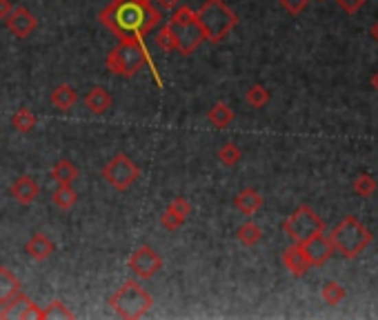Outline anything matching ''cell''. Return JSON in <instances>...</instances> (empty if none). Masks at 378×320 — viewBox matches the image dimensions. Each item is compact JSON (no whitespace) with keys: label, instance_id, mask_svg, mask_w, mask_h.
I'll return each instance as SVG.
<instances>
[{"label":"cell","instance_id":"1","mask_svg":"<svg viewBox=\"0 0 378 320\" xmlns=\"http://www.w3.org/2000/svg\"><path fill=\"white\" fill-rule=\"evenodd\" d=\"M98 21L118 38L143 41L156 30L163 18H160V9L147 0H111L105 9H100Z\"/></svg>","mask_w":378,"mask_h":320},{"label":"cell","instance_id":"2","mask_svg":"<svg viewBox=\"0 0 378 320\" xmlns=\"http://www.w3.org/2000/svg\"><path fill=\"white\" fill-rule=\"evenodd\" d=\"M196 18L205 34V41H210L212 45L223 43L236 30V25H238V16L223 0H205L198 7Z\"/></svg>","mask_w":378,"mask_h":320},{"label":"cell","instance_id":"3","mask_svg":"<svg viewBox=\"0 0 378 320\" xmlns=\"http://www.w3.org/2000/svg\"><path fill=\"white\" fill-rule=\"evenodd\" d=\"M327 236L332 240L334 249L347 260L358 258L374 240V233L358 220V216H345Z\"/></svg>","mask_w":378,"mask_h":320},{"label":"cell","instance_id":"4","mask_svg":"<svg viewBox=\"0 0 378 320\" xmlns=\"http://www.w3.org/2000/svg\"><path fill=\"white\" fill-rule=\"evenodd\" d=\"M149 60L147 47L140 38H120V43L109 52L105 58V67L122 78H131L145 67Z\"/></svg>","mask_w":378,"mask_h":320},{"label":"cell","instance_id":"5","mask_svg":"<svg viewBox=\"0 0 378 320\" xmlns=\"http://www.w3.org/2000/svg\"><path fill=\"white\" fill-rule=\"evenodd\" d=\"M109 307L118 318L138 320L154 307V298H151V294L138 280H127L111 294Z\"/></svg>","mask_w":378,"mask_h":320},{"label":"cell","instance_id":"6","mask_svg":"<svg viewBox=\"0 0 378 320\" xmlns=\"http://www.w3.org/2000/svg\"><path fill=\"white\" fill-rule=\"evenodd\" d=\"M167 25L172 27L176 38V52H181V56H192L205 41V34L201 25H198L196 12L187 5H178Z\"/></svg>","mask_w":378,"mask_h":320},{"label":"cell","instance_id":"7","mask_svg":"<svg viewBox=\"0 0 378 320\" xmlns=\"http://www.w3.org/2000/svg\"><path fill=\"white\" fill-rule=\"evenodd\" d=\"M282 231L291 238V242L302 244L311 236H316V233H323L325 222L309 205H300L298 209L291 212L287 216V220L282 222Z\"/></svg>","mask_w":378,"mask_h":320},{"label":"cell","instance_id":"8","mask_svg":"<svg viewBox=\"0 0 378 320\" xmlns=\"http://www.w3.org/2000/svg\"><path fill=\"white\" fill-rule=\"evenodd\" d=\"M140 178L138 165L127 154H116L102 167V181H107L116 192H127Z\"/></svg>","mask_w":378,"mask_h":320},{"label":"cell","instance_id":"9","mask_svg":"<svg viewBox=\"0 0 378 320\" xmlns=\"http://www.w3.org/2000/svg\"><path fill=\"white\" fill-rule=\"evenodd\" d=\"M127 265L136 274V278L149 280V278H154L160 269H163V258H160L158 253L149 247V244H143V247H138L134 253H131Z\"/></svg>","mask_w":378,"mask_h":320},{"label":"cell","instance_id":"10","mask_svg":"<svg viewBox=\"0 0 378 320\" xmlns=\"http://www.w3.org/2000/svg\"><path fill=\"white\" fill-rule=\"evenodd\" d=\"M41 312L43 309H38V305H34V300L21 291V294H16L12 300H7L3 305L0 318L3 320H41Z\"/></svg>","mask_w":378,"mask_h":320},{"label":"cell","instance_id":"11","mask_svg":"<svg viewBox=\"0 0 378 320\" xmlns=\"http://www.w3.org/2000/svg\"><path fill=\"white\" fill-rule=\"evenodd\" d=\"M302 251H305L311 267H320L334 256L336 249H334L332 240H329V236L323 231V233H316V236H311L309 240L302 242Z\"/></svg>","mask_w":378,"mask_h":320},{"label":"cell","instance_id":"12","mask_svg":"<svg viewBox=\"0 0 378 320\" xmlns=\"http://www.w3.org/2000/svg\"><path fill=\"white\" fill-rule=\"evenodd\" d=\"M5 25H7V30L16 36V38H30V36L34 34V30L38 27V21L27 7L14 5L12 14L5 18Z\"/></svg>","mask_w":378,"mask_h":320},{"label":"cell","instance_id":"13","mask_svg":"<svg viewBox=\"0 0 378 320\" xmlns=\"http://www.w3.org/2000/svg\"><path fill=\"white\" fill-rule=\"evenodd\" d=\"M282 265H285V269L294 278H302L311 269L305 251H302V244H298V242L289 244V247L282 251Z\"/></svg>","mask_w":378,"mask_h":320},{"label":"cell","instance_id":"14","mask_svg":"<svg viewBox=\"0 0 378 320\" xmlns=\"http://www.w3.org/2000/svg\"><path fill=\"white\" fill-rule=\"evenodd\" d=\"M9 194H12V198L18 203V205H32L36 198H38V194H41V187H38V183L34 181L32 176H18L14 185H12V190H9Z\"/></svg>","mask_w":378,"mask_h":320},{"label":"cell","instance_id":"15","mask_svg":"<svg viewBox=\"0 0 378 320\" xmlns=\"http://www.w3.org/2000/svg\"><path fill=\"white\" fill-rule=\"evenodd\" d=\"M111 105H113V98L105 87H91L85 93V107H87V111L93 116H102L105 111L111 109Z\"/></svg>","mask_w":378,"mask_h":320},{"label":"cell","instance_id":"16","mask_svg":"<svg viewBox=\"0 0 378 320\" xmlns=\"http://www.w3.org/2000/svg\"><path fill=\"white\" fill-rule=\"evenodd\" d=\"M25 251H27V256H30L32 260L43 262V260H47L52 256V253L56 251V247H54V242H52L49 236H47V233L38 231V233H34L30 240H27Z\"/></svg>","mask_w":378,"mask_h":320},{"label":"cell","instance_id":"17","mask_svg":"<svg viewBox=\"0 0 378 320\" xmlns=\"http://www.w3.org/2000/svg\"><path fill=\"white\" fill-rule=\"evenodd\" d=\"M236 209H238L241 214L245 216H254L256 212H260V207H263V196L256 192V190H252V187H247V190H243L238 196H236Z\"/></svg>","mask_w":378,"mask_h":320},{"label":"cell","instance_id":"18","mask_svg":"<svg viewBox=\"0 0 378 320\" xmlns=\"http://www.w3.org/2000/svg\"><path fill=\"white\" fill-rule=\"evenodd\" d=\"M49 102L56 107V109H60V111H69L76 102H78V93H76V89L71 87V84L67 82H63L58 84L54 91H52V96H49Z\"/></svg>","mask_w":378,"mask_h":320},{"label":"cell","instance_id":"19","mask_svg":"<svg viewBox=\"0 0 378 320\" xmlns=\"http://www.w3.org/2000/svg\"><path fill=\"white\" fill-rule=\"evenodd\" d=\"M21 291V280L12 274V269L0 267V305H5L7 300H12Z\"/></svg>","mask_w":378,"mask_h":320},{"label":"cell","instance_id":"20","mask_svg":"<svg viewBox=\"0 0 378 320\" xmlns=\"http://www.w3.org/2000/svg\"><path fill=\"white\" fill-rule=\"evenodd\" d=\"M207 120H210L216 129H225V127H230L234 122V109L227 105V102L221 100V102H216V105L210 109Z\"/></svg>","mask_w":378,"mask_h":320},{"label":"cell","instance_id":"21","mask_svg":"<svg viewBox=\"0 0 378 320\" xmlns=\"http://www.w3.org/2000/svg\"><path fill=\"white\" fill-rule=\"evenodd\" d=\"M52 178L58 185H71L76 178H78V169H76V165L71 163V160L63 158L52 167Z\"/></svg>","mask_w":378,"mask_h":320},{"label":"cell","instance_id":"22","mask_svg":"<svg viewBox=\"0 0 378 320\" xmlns=\"http://www.w3.org/2000/svg\"><path fill=\"white\" fill-rule=\"evenodd\" d=\"M52 203L58 207V209L67 212L76 203H78V194H76V190L71 185H58L52 194Z\"/></svg>","mask_w":378,"mask_h":320},{"label":"cell","instance_id":"23","mask_svg":"<svg viewBox=\"0 0 378 320\" xmlns=\"http://www.w3.org/2000/svg\"><path fill=\"white\" fill-rule=\"evenodd\" d=\"M320 298H323L325 305L336 307V305H340L347 298V289L340 285V282L329 280V282H325V285H323V289H320Z\"/></svg>","mask_w":378,"mask_h":320},{"label":"cell","instance_id":"24","mask_svg":"<svg viewBox=\"0 0 378 320\" xmlns=\"http://www.w3.org/2000/svg\"><path fill=\"white\" fill-rule=\"evenodd\" d=\"M236 238H238V242L245 244V247H254V244H258L263 240V229L252 220L243 222L238 227V231H236Z\"/></svg>","mask_w":378,"mask_h":320},{"label":"cell","instance_id":"25","mask_svg":"<svg viewBox=\"0 0 378 320\" xmlns=\"http://www.w3.org/2000/svg\"><path fill=\"white\" fill-rule=\"evenodd\" d=\"M12 127L18 131V134H30V131L36 127V116L32 114L30 107H21L12 116Z\"/></svg>","mask_w":378,"mask_h":320},{"label":"cell","instance_id":"26","mask_svg":"<svg viewBox=\"0 0 378 320\" xmlns=\"http://www.w3.org/2000/svg\"><path fill=\"white\" fill-rule=\"evenodd\" d=\"M354 192L361 196V198H372V196L378 192V181L372 174H361L354 178Z\"/></svg>","mask_w":378,"mask_h":320},{"label":"cell","instance_id":"27","mask_svg":"<svg viewBox=\"0 0 378 320\" xmlns=\"http://www.w3.org/2000/svg\"><path fill=\"white\" fill-rule=\"evenodd\" d=\"M58 318L71 320L74 318V312H71V309H67V305H65L63 300L56 298V300H52V303L41 312V320H58Z\"/></svg>","mask_w":378,"mask_h":320},{"label":"cell","instance_id":"28","mask_svg":"<svg viewBox=\"0 0 378 320\" xmlns=\"http://www.w3.org/2000/svg\"><path fill=\"white\" fill-rule=\"evenodd\" d=\"M269 98L271 93L267 87H263V84H252V87L245 91V100H247V105H252L254 109H263L269 102Z\"/></svg>","mask_w":378,"mask_h":320},{"label":"cell","instance_id":"29","mask_svg":"<svg viewBox=\"0 0 378 320\" xmlns=\"http://www.w3.org/2000/svg\"><path fill=\"white\" fill-rule=\"evenodd\" d=\"M219 160H221V165L225 167H236L243 160V152H241V147L238 145H234V143H225L221 149H219Z\"/></svg>","mask_w":378,"mask_h":320},{"label":"cell","instance_id":"30","mask_svg":"<svg viewBox=\"0 0 378 320\" xmlns=\"http://www.w3.org/2000/svg\"><path fill=\"white\" fill-rule=\"evenodd\" d=\"M185 216L181 214V212H176L172 205L167 207V209L160 214V225L167 229V231H176V229H181L183 225H185Z\"/></svg>","mask_w":378,"mask_h":320},{"label":"cell","instance_id":"31","mask_svg":"<svg viewBox=\"0 0 378 320\" xmlns=\"http://www.w3.org/2000/svg\"><path fill=\"white\" fill-rule=\"evenodd\" d=\"M156 45H158V49H163V52H176V38H174L172 27L169 25L160 27L156 32Z\"/></svg>","mask_w":378,"mask_h":320},{"label":"cell","instance_id":"32","mask_svg":"<svg viewBox=\"0 0 378 320\" xmlns=\"http://www.w3.org/2000/svg\"><path fill=\"white\" fill-rule=\"evenodd\" d=\"M309 0H280V7L285 9L289 16H300L307 9Z\"/></svg>","mask_w":378,"mask_h":320},{"label":"cell","instance_id":"33","mask_svg":"<svg viewBox=\"0 0 378 320\" xmlns=\"http://www.w3.org/2000/svg\"><path fill=\"white\" fill-rule=\"evenodd\" d=\"M336 3H338V7L343 9L347 16H354V14L361 12L367 0H336Z\"/></svg>","mask_w":378,"mask_h":320},{"label":"cell","instance_id":"34","mask_svg":"<svg viewBox=\"0 0 378 320\" xmlns=\"http://www.w3.org/2000/svg\"><path fill=\"white\" fill-rule=\"evenodd\" d=\"M169 205H172L176 212H181V214L185 216V218H187L189 214H192V203H189L187 198H183V196H178V198H174Z\"/></svg>","mask_w":378,"mask_h":320},{"label":"cell","instance_id":"35","mask_svg":"<svg viewBox=\"0 0 378 320\" xmlns=\"http://www.w3.org/2000/svg\"><path fill=\"white\" fill-rule=\"evenodd\" d=\"M12 9H14L12 0H0V21H5V18L12 14Z\"/></svg>","mask_w":378,"mask_h":320},{"label":"cell","instance_id":"36","mask_svg":"<svg viewBox=\"0 0 378 320\" xmlns=\"http://www.w3.org/2000/svg\"><path fill=\"white\" fill-rule=\"evenodd\" d=\"M160 9H165V12H174V9L181 5V0H156Z\"/></svg>","mask_w":378,"mask_h":320},{"label":"cell","instance_id":"37","mask_svg":"<svg viewBox=\"0 0 378 320\" xmlns=\"http://www.w3.org/2000/svg\"><path fill=\"white\" fill-rule=\"evenodd\" d=\"M370 38H372L374 43H378V21H374L372 27H370Z\"/></svg>","mask_w":378,"mask_h":320},{"label":"cell","instance_id":"38","mask_svg":"<svg viewBox=\"0 0 378 320\" xmlns=\"http://www.w3.org/2000/svg\"><path fill=\"white\" fill-rule=\"evenodd\" d=\"M372 87H374V89L378 91V71H376L374 76H372Z\"/></svg>","mask_w":378,"mask_h":320},{"label":"cell","instance_id":"39","mask_svg":"<svg viewBox=\"0 0 378 320\" xmlns=\"http://www.w3.org/2000/svg\"><path fill=\"white\" fill-rule=\"evenodd\" d=\"M318 3H323V0H318Z\"/></svg>","mask_w":378,"mask_h":320},{"label":"cell","instance_id":"40","mask_svg":"<svg viewBox=\"0 0 378 320\" xmlns=\"http://www.w3.org/2000/svg\"><path fill=\"white\" fill-rule=\"evenodd\" d=\"M147 3H151V0H147Z\"/></svg>","mask_w":378,"mask_h":320}]
</instances>
